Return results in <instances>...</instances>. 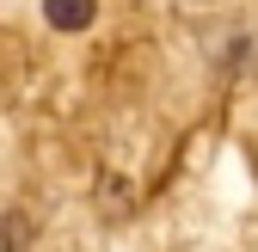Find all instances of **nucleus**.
<instances>
[{"mask_svg":"<svg viewBox=\"0 0 258 252\" xmlns=\"http://www.w3.org/2000/svg\"><path fill=\"white\" fill-rule=\"evenodd\" d=\"M43 19L55 31H86L92 19H99V0H43Z\"/></svg>","mask_w":258,"mask_h":252,"instance_id":"obj_1","label":"nucleus"}]
</instances>
